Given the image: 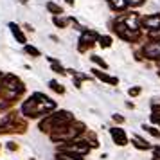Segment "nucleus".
Listing matches in <instances>:
<instances>
[{
	"instance_id": "obj_1",
	"label": "nucleus",
	"mask_w": 160,
	"mask_h": 160,
	"mask_svg": "<svg viewBox=\"0 0 160 160\" xmlns=\"http://www.w3.org/2000/svg\"><path fill=\"white\" fill-rule=\"evenodd\" d=\"M94 40H99L95 32H92V31H90V32H83V36H81V40H79V51L85 52L87 49H90V47L94 45Z\"/></svg>"
},
{
	"instance_id": "obj_2",
	"label": "nucleus",
	"mask_w": 160,
	"mask_h": 160,
	"mask_svg": "<svg viewBox=\"0 0 160 160\" xmlns=\"http://www.w3.org/2000/svg\"><path fill=\"white\" fill-rule=\"evenodd\" d=\"M144 54L151 59H160V42H153V43L146 45Z\"/></svg>"
},
{
	"instance_id": "obj_3",
	"label": "nucleus",
	"mask_w": 160,
	"mask_h": 160,
	"mask_svg": "<svg viewBox=\"0 0 160 160\" xmlns=\"http://www.w3.org/2000/svg\"><path fill=\"white\" fill-rule=\"evenodd\" d=\"M142 27H148V29H157V27H160V15L146 16L144 20H142Z\"/></svg>"
},
{
	"instance_id": "obj_4",
	"label": "nucleus",
	"mask_w": 160,
	"mask_h": 160,
	"mask_svg": "<svg viewBox=\"0 0 160 160\" xmlns=\"http://www.w3.org/2000/svg\"><path fill=\"white\" fill-rule=\"evenodd\" d=\"M112 137L115 140V144H119V146L128 144V138H126V135H124V131L121 128H112Z\"/></svg>"
},
{
	"instance_id": "obj_5",
	"label": "nucleus",
	"mask_w": 160,
	"mask_h": 160,
	"mask_svg": "<svg viewBox=\"0 0 160 160\" xmlns=\"http://www.w3.org/2000/svg\"><path fill=\"white\" fill-rule=\"evenodd\" d=\"M94 74H95V76H97L101 81H106V83H110V85H117V78H110V76L99 72V70H95V68H94Z\"/></svg>"
},
{
	"instance_id": "obj_6",
	"label": "nucleus",
	"mask_w": 160,
	"mask_h": 160,
	"mask_svg": "<svg viewBox=\"0 0 160 160\" xmlns=\"http://www.w3.org/2000/svg\"><path fill=\"white\" fill-rule=\"evenodd\" d=\"M112 9H117V11H122L126 6H128V0H108Z\"/></svg>"
},
{
	"instance_id": "obj_7",
	"label": "nucleus",
	"mask_w": 160,
	"mask_h": 160,
	"mask_svg": "<svg viewBox=\"0 0 160 160\" xmlns=\"http://www.w3.org/2000/svg\"><path fill=\"white\" fill-rule=\"evenodd\" d=\"M9 27H11V31H13V34H15L16 40H18L20 43H25V36L22 34V31L18 29V27H16L15 23H9Z\"/></svg>"
},
{
	"instance_id": "obj_8",
	"label": "nucleus",
	"mask_w": 160,
	"mask_h": 160,
	"mask_svg": "<svg viewBox=\"0 0 160 160\" xmlns=\"http://www.w3.org/2000/svg\"><path fill=\"white\" fill-rule=\"evenodd\" d=\"M133 146H135V148H138V149H149V144H148V142H144L142 138H138V137H133Z\"/></svg>"
},
{
	"instance_id": "obj_9",
	"label": "nucleus",
	"mask_w": 160,
	"mask_h": 160,
	"mask_svg": "<svg viewBox=\"0 0 160 160\" xmlns=\"http://www.w3.org/2000/svg\"><path fill=\"white\" fill-rule=\"evenodd\" d=\"M58 160H81L79 155H67V153H59Z\"/></svg>"
},
{
	"instance_id": "obj_10",
	"label": "nucleus",
	"mask_w": 160,
	"mask_h": 160,
	"mask_svg": "<svg viewBox=\"0 0 160 160\" xmlns=\"http://www.w3.org/2000/svg\"><path fill=\"white\" fill-rule=\"evenodd\" d=\"M49 87H51L54 92H58V94H63V92H65V88L61 87L58 81H51V83H49Z\"/></svg>"
},
{
	"instance_id": "obj_11",
	"label": "nucleus",
	"mask_w": 160,
	"mask_h": 160,
	"mask_svg": "<svg viewBox=\"0 0 160 160\" xmlns=\"http://www.w3.org/2000/svg\"><path fill=\"white\" fill-rule=\"evenodd\" d=\"M47 9H49L51 13H54V15H61V13H63V11H61V8H59V6H56V4H52V2H49V4H47Z\"/></svg>"
},
{
	"instance_id": "obj_12",
	"label": "nucleus",
	"mask_w": 160,
	"mask_h": 160,
	"mask_svg": "<svg viewBox=\"0 0 160 160\" xmlns=\"http://www.w3.org/2000/svg\"><path fill=\"white\" fill-rule=\"evenodd\" d=\"M51 63H52V68H54V72H58V74H65V70H63V67L59 65L56 59H52L51 58Z\"/></svg>"
},
{
	"instance_id": "obj_13",
	"label": "nucleus",
	"mask_w": 160,
	"mask_h": 160,
	"mask_svg": "<svg viewBox=\"0 0 160 160\" xmlns=\"http://www.w3.org/2000/svg\"><path fill=\"white\" fill-rule=\"evenodd\" d=\"M99 45H101V47H110V45H112V38L110 36H101L99 38Z\"/></svg>"
},
{
	"instance_id": "obj_14",
	"label": "nucleus",
	"mask_w": 160,
	"mask_h": 160,
	"mask_svg": "<svg viewBox=\"0 0 160 160\" xmlns=\"http://www.w3.org/2000/svg\"><path fill=\"white\" fill-rule=\"evenodd\" d=\"M144 131H148V133H151L153 137L160 138V131H158V130H155L153 126H144Z\"/></svg>"
},
{
	"instance_id": "obj_15",
	"label": "nucleus",
	"mask_w": 160,
	"mask_h": 160,
	"mask_svg": "<svg viewBox=\"0 0 160 160\" xmlns=\"http://www.w3.org/2000/svg\"><path fill=\"white\" fill-rule=\"evenodd\" d=\"M25 52H27V54H31V56H34V58H38V56H40V51H38V49H34V47H31V45H27V47H25Z\"/></svg>"
},
{
	"instance_id": "obj_16",
	"label": "nucleus",
	"mask_w": 160,
	"mask_h": 160,
	"mask_svg": "<svg viewBox=\"0 0 160 160\" xmlns=\"http://www.w3.org/2000/svg\"><path fill=\"white\" fill-rule=\"evenodd\" d=\"M92 61H95V63H97V65H101L102 68H106V61H104V59H101V58H97V56H92Z\"/></svg>"
},
{
	"instance_id": "obj_17",
	"label": "nucleus",
	"mask_w": 160,
	"mask_h": 160,
	"mask_svg": "<svg viewBox=\"0 0 160 160\" xmlns=\"http://www.w3.org/2000/svg\"><path fill=\"white\" fill-rule=\"evenodd\" d=\"M54 23H56L58 27H65V25H67V20H61V18H54Z\"/></svg>"
},
{
	"instance_id": "obj_18",
	"label": "nucleus",
	"mask_w": 160,
	"mask_h": 160,
	"mask_svg": "<svg viewBox=\"0 0 160 160\" xmlns=\"http://www.w3.org/2000/svg\"><path fill=\"white\" fill-rule=\"evenodd\" d=\"M128 4H130V6H142L144 0H128Z\"/></svg>"
},
{
	"instance_id": "obj_19",
	"label": "nucleus",
	"mask_w": 160,
	"mask_h": 160,
	"mask_svg": "<svg viewBox=\"0 0 160 160\" xmlns=\"http://www.w3.org/2000/svg\"><path fill=\"white\" fill-rule=\"evenodd\" d=\"M151 121H153V122H157V124H160V115H158V112H155V113L151 115Z\"/></svg>"
},
{
	"instance_id": "obj_20",
	"label": "nucleus",
	"mask_w": 160,
	"mask_h": 160,
	"mask_svg": "<svg viewBox=\"0 0 160 160\" xmlns=\"http://www.w3.org/2000/svg\"><path fill=\"white\" fill-rule=\"evenodd\" d=\"M153 160H160V148H155V153H153Z\"/></svg>"
},
{
	"instance_id": "obj_21",
	"label": "nucleus",
	"mask_w": 160,
	"mask_h": 160,
	"mask_svg": "<svg viewBox=\"0 0 160 160\" xmlns=\"http://www.w3.org/2000/svg\"><path fill=\"white\" fill-rule=\"evenodd\" d=\"M138 92H140V88H138V87L130 88V95H138Z\"/></svg>"
},
{
	"instance_id": "obj_22",
	"label": "nucleus",
	"mask_w": 160,
	"mask_h": 160,
	"mask_svg": "<svg viewBox=\"0 0 160 160\" xmlns=\"http://www.w3.org/2000/svg\"><path fill=\"white\" fill-rule=\"evenodd\" d=\"M113 121H115V122H122L124 119H122L121 115H113Z\"/></svg>"
},
{
	"instance_id": "obj_23",
	"label": "nucleus",
	"mask_w": 160,
	"mask_h": 160,
	"mask_svg": "<svg viewBox=\"0 0 160 160\" xmlns=\"http://www.w3.org/2000/svg\"><path fill=\"white\" fill-rule=\"evenodd\" d=\"M8 149H16V144H13V142H9V144H8Z\"/></svg>"
},
{
	"instance_id": "obj_24",
	"label": "nucleus",
	"mask_w": 160,
	"mask_h": 160,
	"mask_svg": "<svg viewBox=\"0 0 160 160\" xmlns=\"http://www.w3.org/2000/svg\"><path fill=\"white\" fill-rule=\"evenodd\" d=\"M20 2H27V0H20Z\"/></svg>"
},
{
	"instance_id": "obj_25",
	"label": "nucleus",
	"mask_w": 160,
	"mask_h": 160,
	"mask_svg": "<svg viewBox=\"0 0 160 160\" xmlns=\"http://www.w3.org/2000/svg\"><path fill=\"white\" fill-rule=\"evenodd\" d=\"M158 76H160V70H158Z\"/></svg>"
}]
</instances>
